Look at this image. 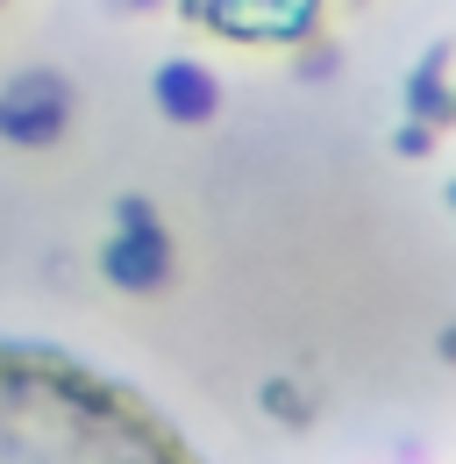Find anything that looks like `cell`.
Segmentation results:
<instances>
[{
	"mask_svg": "<svg viewBox=\"0 0 456 464\" xmlns=\"http://www.w3.org/2000/svg\"><path fill=\"white\" fill-rule=\"evenodd\" d=\"M165 101L178 108V115H200V108H207V86H193L185 72H171V79H165Z\"/></svg>",
	"mask_w": 456,
	"mask_h": 464,
	"instance_id": "obj_1",
	"label": "cell"
}]
</instances>
